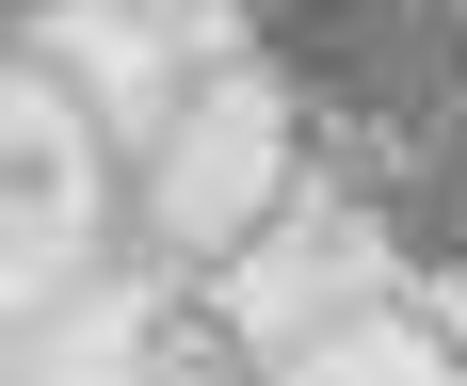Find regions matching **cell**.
<instances>
[{
  "label": "cell",
  "instance_id": "cell-1",
  "mask_svg": "<svg viewBox=\"0 0 467 386\" xmlns=\"http://www.w3.org/2000/svg\"><path fill=\"white\" fill-rule=\"evenodd\" d=\"M290 129L403 258H467V0H242Z\"/></svg>",
  "mask_w": 467,
  "mask_h": 386
}]
</instances>
